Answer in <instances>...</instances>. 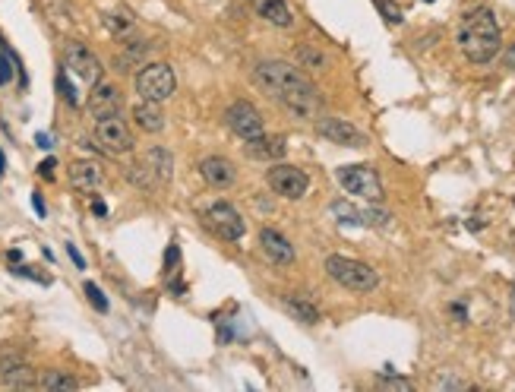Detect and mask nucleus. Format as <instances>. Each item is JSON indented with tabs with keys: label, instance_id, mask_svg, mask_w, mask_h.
Here are the masks:
<instances>
[{
	"label": "nucleus",
	"instance_id": "obj_1",
	"mask_svg": "<svg viewBox=\"0 0 515 392\" xmlns=\"http://www.w3.org/2000/svg\"><path fill=\"white\" fill-rule=\"evenodd\" d=\"M253 79L266 95H272L291 117L313 120L323 111V95L310 83L303 70L288 61H260L253 67Z\"/></svg>",
	"mask_w": 515,
	"mask_h": 392
},
{
	"label": "nucleus",
	"instance_id": "obj_2",
	"mask_svg": "<svg viewBox=\"0 0 515 392\" xmlns=\"http://www.w3.org/2000/svg\"><path fill=\"white\" fill-rule=\"evenodd\" d=\"M459 48L471 63H490L502 48V32L490 7H471L461 16Z\"/></svg>",
	"mask_w": 515,
	"mask_h": 392
},
{
	"label": "nucleus",
	"instance_id": "obj_3",
	"mask_svg": "<svg viewBox=\"0 0 515 392\" xmlns=\"http://www.w3.org/2000/svg\"><path fill=\"white\" fill-rule=\"evenodd\" d=\"M326 272H329L332 282H338L342 288L354 291V295H370L373 288L379 285V272L370 266V262L351 260V256H338L332 253L326 260Z\"/></svg>",
	"mask_w": 515,
	"mask_h": 392
},
{
	"label": "nucleus",
	"instance_id": "obj_4",
	"mask_svg": "<svg viewBox=\"0 0 515 392\" xmlns=\"http://www.w3.org/2000/svg\"><path fill=\"white\" fill-rule=\"evenodd\" d=\"M133 83H136L139 98L161 104L174 95V89H177V76H174L171 63H145V67L136 73Z\"/></svg>",
	"mask_w": 515,
	"mask_h": 392
},
{
	"label": "nucleus",
	"instance_id": "obj_5",
	"mask_svg": "<svg viewBox=\"0 0 515 392\" xmlns=\"http://www.w3.org/2000/svg\"><path fill=\"white\" fill-rule=\"evenodd\" d=\"M335 180L351 196H360V200H370V203L383 200V180H379L373 165H342L335 171Z\"/></svg>",
	"mask_w": 515,
	"mask_h": 392
},
{
	"label": "nucleus",
	"instance_id": "obj_6",
	"mask_svg": "<svg viewBox=\"0 0 515 392\" xmlns=\"http://www.w3.org/2000/svg\"><path fill=\"white\" fill-rule=\"evenodd\" d=\"M225 124H228V130L237 139H244V143H253V139H260L262 133H266V120H262V114L256 111V104L247 102V98H237V102L228 104Z\"/></svg>",
	"mask_w": 515,
	"mask_h": 392
},
{
	"label": "nucleus",
	"instance_id": "obj_7",
	"mask_svg": "<svg viewBox=\"0 0 515 392\" xmlns=\"http://www.w3.org/2000/svg\"><path fill=\"white\" fill-rule=\"evenodd\" d=\"M95 139L102 143V149L108 155H127L133 152V130L127 127V120L120 114H108L95 120Z\"/></svg>",
	"mask_w": 515,
	"mask_h": 392
},
{
	"label": "nucleus",
	"instance_id": "obj_8",
	"mask_svg": "<svg viewBox=\"0 0 515 392\" xmlns=\"http://www.w3.org/2000/svg\"><path fill=\"white\" fill-rule=\"evenodd\" d=\"M203 221H206V228L215 237H221V241H241L244 231H247L241 212H237L231 203H212V206L203 212Z\"/></svg>",
	"mask_w": 515,
	"mask_h": 392
},
{
	"label": "nucleus",
	"instance_id": "obj_9",
	"mask_svg": "<svg viewBox=\"0 0 515 392\" xmlns=\"http://www.w3.org/2000/svg\"><path fill=\"white\" fill-rule=\"evenodd\" d=\"M63 67L73 76H79L86 86L102 83V61L92 54L89 45L83 42H67V51H63Z\"/></svg>",
	"mask_w": 515,
	"mask_h": 392
},
{
	"label": "nucleus",
	"instance_id": "obj_10",
	"mask_svg": "<svg viewBox=\"0 0 515 392\" xmlns=\"http://www.w3.org/2000/svg\"><path fill=\"white\" fill-rule=\"evenodd\" d=\"M266 178H269L272 193H278L282 200H303L310 190L307 171H301V168H294V165H272Z\"/></svg>",
	"mask_w": 515,
	"mask_h": 392
},
{
	"label": "nucleus",
	"instance_id": "obj_11",
	"mask_svg": "<svg viewBox=\"0 0 515 392\" xmlns=\"http://www.w3.org/2000/svg\"><path fill=\"white\" fill-rule=\"evenodd\" d=\"M316 133L335 146H348V149L367 146V136L354 124H348L344 117H316Z\"/></svg>",
	"mask_w": 515,
	"mask_h": 392
},
{
	"label": "nucleus",
	"instance_id": "obj_12",
	"mask_svg": "<svg viewBox=\"0 0 515 392\" xmlns=\"http://www.w3.org/2000/svg\"><path fill=\"white\" fill-rule=\"evenodd\" d=\"M86 108H89V114L95 117H108V114H120V108H124V95H120V89L111 83H95L89 92V102H86Z\"/></svg>",
	"mask_w": 515,
	"mask_h": 392
},
{
	"label": "nucleus",
	"instance_id": "obj_13",
	"mask_svg": "<svg viewBox=\"0 0 515 392\" xmlns=\"http://www.w3.org/2000/svg\"><path fill=\"white\" fill-rule=\"evenodd\" d=\"M260 247H262V253H266V260L275 262V266H291V262L297 260L294 244H291L282 231H275V228H262L260 231Z\"/></svg>",
	"mask_w": 515,
	"mask_h": 392
},
{
	"label": "nucleus",
	"instance_id": "obj_14",
	"mask_svg": "<svg viewBox=\"0 0 515 392\" xmlns=\"http://www.w3.org/2000/svg\"><path fill=\"white\" fill-rule=\"evenodd\" d=\"M200 174L209 187H215V190H225V187H231L234 180H237V168H234V162L225 159V155H209V159H203Z\"/></svg>",
	"mask_w": 515,
	"mask_h": 392
},
{
	"label": "nucleus",
	"instance_id": "obj_15",
	"mask_svg": "<svg viewBox=\"0 0 515 392\" xmlns=\"http://www.w3.org/2000/svg\"><path fill=\"white\" fill-rule=\"evenodd\" d=\"M67 180H70V187H73V190L92 193V190H98V187H102L104 171H102V165H98V162L79 159V162H73V165L67 168Z\"/></svg>",
	"mask_w": 515,
	"mask_h": 392
},
{
	"label": "nucleus",
	"instance_id": "obj_16",
	"mask_svg": "<svg viewBox=\"0 0 515 392\" xmlns=\"http://www.w3.org/2000/svg\"><path fill=\"white\" fill-rule=\"evenodd\" d=\"M253 10L275 29H291L294 26V10L288 7V0H250Z\"/></svg>",
	"mask_w": 515,
	"mask_h": 392
},
{
	"label": "nucleus",
	"instance_id": "obj_17",
	"mask_svg": "<svg viewBox=\"0 0 515 392\" xmlns=\"http://www.w3.org/2000/svg\"><path fill=\"white\" fill-rule=\"evenodd\" d=\"M149 51H152V45L145 42V38H139V42H124V48L117 51V57H114V70L117 73H130V70L143 67Z\"/></svg>",
	"mask_w": 515,
	"mask_h": 392
},
{
	"label": "nucleus",
	"instance_id": "obj_18",
	"mask_svg": "<svg viewBox=\"0 0 515 392\" xmlns=\"http://www.w3.org/2000/svg\"><path fill=\"white\" fill-rule=\"evenodd\" d=\"M133 120H136V127L145 130V133H161L165 130V111H161L158 102H145V98H139V104L133 108Z\"/></svg>",
	"mask_w": 515,
	"mask_h": 392
},
{
	"label": "nucleus",
	"instance_id": "obj_19",
	"mask_svg": "<svg viewBox=\"0 0 515 392\" xmlns=\"http://www.w3.org/2000/svg\"><path fill=\"white\" fill-rule=\"evenodd\" d=\"M282 307L288 310L294 320H301V323H307V326L319 323V310H316V304L307 301L303 295H288V297L282 301Z\"/></svg>",
	"mask_w": 515,
	"mask_h": 392
},
{
	"label": "nucleus",
	"instance_id": "obj_20",
	"mask_svg": "<svg viewBox=\"0 0 515 392\" xmlns=\"http://www.w3.org/2000/svg\"><path fill=\"white\" fill-rule=\"evenodd\" d=\"M247 149L256 159H282L285 152H288V143H285V136H266V133H262L260 139L247 143Z\"/></svg>",
	"mask_w": 515,
	"mask_h": 392
},
{
	"label": "nucleus",
	"instance_id": "obj_21",
	"mask_svg": "<svg viewBox=\"0 0 515 392\" xmlns=\"http://www.w3.org/2000/svg\"><path fill=\"white\" fill-rule=\"evenodd\" d=\"M38 389H45V392H73V389H79V379L70 377V373H63V370H42V377H38Z\"/></svg>",
	"mask_w": 515,
	"mask_h": 392
},
{
	"label": "nucleus",
	"instance_id": "obj_22",
	"mask_svg": "<svg viewBox=\"0 0 515 392\" xmlns=\"http://www.w3.org/2000/svg\"><path fill=\"white\" fill-rule=\"evenodd\" d=\"M145 162H149V168L158 174V180H161V184H165V180H171L174 159H171V152H168L165 146H152V149L145 152Z\"/></svg>",
	"mask_w": 515,
	"mask_h": 392
},
{
	"label": "nucleus",
	"instance_id": "obj_23",
	"mask_svg": "<svg viewBox=\"0 0 515 392\" xmlns=\"http://www.w3.org/2000/svg\"><path fill=\"white\" fill-rule=\"evenodd\" d=\"M127 180H130L133 187H139V190H155L161 180H158V174L149 168V162H133L130 168H127Z\"/></svg>",
	"mask_w": 515,
	"mask_h": 392
},
{
	"label": "nucleus",
	"instance_id": "obj_24",
	"mask_svg": "<svg viewBox=\"0 0 515 392\" xmlns=\"http://www.w3.org/2000/svg\"><path fill=\"white\" fill-rule=\"evenodd\" d=\"M22 364H29L26 351H22L19 345H3V348H0V383H3L13 370H19Z\"/></svg>",
	"mask_w": 515,
	"mask_h": 392
},
{
	"label": "nucleus",
	"instance_id": "obj_25",
	"mask_svg": "<svg viewBox=\"0 0 515 392\" xmlns=\"http://www.w3.org/2000/svg\"><path fill=\"white\" fill-rule=\"evenodd\" d=\"M0 386H7V389H38V377H35L32 364H22L19 370H13Z\"/></svg>",
	"mask_w": 515,
	"mask_h": 392
},
{
	"label": "nucleus",
	"instance_id": "obj_26",
	"mask_svg": "<svg viewBox=\"0 0 515 392\" xmlns=\"http://www.w3.org/2000/svg\"><path fill=\"white\" fill-rule=\"evenodd\" d=\"M294 61H297V67H307V70H326V54H319L316 48H307V45L294 48Z\"/></svg>",
	"mask_w": 515,
	"mask_h": 392
},
{
	"label": "nucleus",
	"instance_id": "obj_27",
	"mask_svg": "<svg viewBox=\"0 0 515 392\" xmlns=\"http://www.w3.org/2000/svg\"><path fill=\"white\" fill-rule=\"evenodd\" d=\"M332 215H335L342 225H364V215H360V209H354L351 203H344V200L332 203Z\"/></svg>",
	"mask_w": 515,
	"mask_h": 392
},
{
	"label": "nucleus",
	"instance_id": "obj_28",
	"mask_svg": "<svg viewBox=\"0 0 515 392\" xmlns=\"http://www.w3.org/2000/svg\"><path fill=\"white\" fill-rule=\"evenodd\" d=\"M104 26H108L117 38H124V35L133 29V16L130 13H108L104 16Z\"/></svg>",
	"mask_w": 515,
	"mask_h": 392
},
{
	"label": "nucleus",
	"instance_id": "obj_29",
	"mask_svg": "<svg viewBox=\"0 0 515 392\" xmlns=\"http://www.w3.org/2000/svg\"><path fill=\"white\" fill-rule=\"evenodd\" d=\"M373 3H377V10L383 13V19L389 22V26H399V22L405 19V16H402V7L395 0H373Z\"/></svg>",
	"mask_w": 515,
	"mask_h": 392
},
{
	"label": "nucleus",
	"instance_id": "obj_30",
	"mask_svg": "<svg viewBox=\"0 0 515 392\" xmlns=\"http://www.w3.org/2000/svg\"><path fill=\"white\" fill-rule=\"evenodd\" d=\"M433 389H446V392H455V389H471V383L461 377H452V373H440V377L433 379Z\"/></svg>",
	"mask_w": 515,
	"mask_h": 392
},
{
	"label": "nucleus",
	"instance_id": "obj_31",
	"mask_svg": "<svg viewBox=\"0 0 515 392\" xmlns=\"http://www.w3.org/2000/svg\"><path fill=\"white\" fill-rule=\"evenodd\" d=\"M57 92H61V98L67 104H79V95H76V89H73V83H70L67 79V70H61V73H57Z\"/></svg>",
	"mask_w": 515,
	"mask_h": 392
},
{
	"label": "nucleus",
	"instance_id": "obj_32",
	"mask_svg": "<svg viewBox=\"0 0 515 392\" xmlns=\"http://www.w3.org/2000/svg\"><path fill=\"white\" fill-rule=\"evenodd\" d=\"M13 67H19V61H16V57H10L7 51H0V86L13 83Z\"/></svg>",
	"mask_w": 515,
	"mask_h": 392
},
{
	"label": "nucleus",
	"instance_id": "obj_33",
	"mask_svg": "<svg viewBox=\"0 0 515 392\" xmlns=\"http://www.w3.org/2000/svg\"><path fill=\"white\" fill-rule=\"evenodd\" d=\"M86 297H89V304L98 313H108V297L102 295V288H98L95 282H86Z\"/></svg>",
	"mask_w": 515,
	"mask_h": 392
},
{
	"label": "nucleus",
	"instance_id": "obj_34",
	"mask_svg": "<svg viewBox=\"0 0 515 392\" xmlns=\"http://www.w3.org/2000/svg\"><path fill=\"white\" fill-rule=\"evenodd\" d=\"M360 215H364V225H370V228H386L392 219L386 209H360Z\"/></svg>",
	"mask_w": 515,
	"mask_h": 392
},
{
	"label": "nucleus",
	"instance_id": "obj_35",
	"mask_svg": "<svg viewBox=\"0 0 515 392\" xmlns=\"http://www.w3.org/2000/svg\"><path fill=\"white\" fill-rule=\"evenodd\" d=\"M13 276H26V279H35V282H42V285H51V279H48V276H42V272H35L32 266H22V262H16Z\"/></svg>",
	"mask_w": 515,
	"mask_h": 392
},
{
	"label": "nucleus",
	"instance_id": "obj_36",
	"mask_svg": "<svg viewBox=\"0 0 515 392\" xmlns=\"http://www.w3.org/2000/svg\"><path fill=\"white\" fill-rule=\"evenodd\" d=\"M177 260H180V250H177V244H171L165 253V272H177Z\"/></svg>",
	"mask_w": 515,
	"mask_h": 392
},
{
	"label": "nucleus",
	"instance_id": "obj_37",
	"mask_svg": "<svg viewBox=\"0 0 515 392\" xmlns=\"http://www.w3.org/2000/svg\"><path fill=\"white\" fill-rule=\"evenodd\" d=\"M54 168H57V162H54V159H45L42 165H38V174H42L45 180H51V178H54Z\"/></svg>",
	"mask_w": 515,
	"mask_h": 392
},
{
	"label": "nucleus",
	"instance_id": "obj_38",
	"mask_svg": "<svg viewBox=\"0 0 515 392\" xmlns=\"http://www.w3.org/2000/svg\"><path fill=\"white\" fill-rule=\"evenodd\" d=\"M379 383H383L386 386V389H411V383H408V379H399V377H395V379H379Z\"/></svg>",
	"mask_w": 515,
	"mask_h": 392
},
{
	"label": "nucleus",
	"instance_id": "obj_39",
	"mask_svg": "<svg viewBox=\"0 0 515 392\" xmlns=\"http://www.w3.org/2000/svg\"><path fill=\"white\" fill-rule=\"evenodd\" d=\"M67 253H70V260H73V266L76 269H86V260H83V253L73 247V244H67Z\"/></svg>",
	"mask_w": 515,
	"mask_h": 392
},
{
	"label": "nucleus",
	"instance_id": "obj_40",
	"mask_svg": "<svg viewBox=\"0 0 515 392\" xmlns=\"http://www.w3.org/2000/svg\"><path fill=\"white\" fill-rule=\"evenodd\" d=\"M32 206H35V212L45 219V200H42V193H32Z\"/></svg>",
	"mask_w": 515,
	"mask_h": 392
},
{
	"label": "nucleus",
	"instance_id": "obj_41",
	"mask_svg": "<svg viewBox=\"0 0 515 392\" xmlns=\"http://www.w3.org/2000/svg\"><path fill=\"white\" fill-rule=\"evenodd\" d=\"M502 61H506V67H509V70H515V45H509V48H506Z\"/></svg>",
	"mask_w": 515,
	"mask_h": 392
},
{
	"label": "nucleus",
	"instance_id": "obj_42",
	"mask_svg": "<svg viewBox=\"0 0 515 392\" xmlns=\"http://www.w3.org/2000/svg\"><path fill=\"white\" fill-rule=\"evenodd\" d=\"M92 212H95L98 219H104V215H108V206H104L102 200H92Z\"/></svg>",
	"mask_w": 515,
	"mask_h": 392
},
{
	"label": "nucleus",
	"instance_id": "obj_43",
	"mask_svg": "<svg viewBox=\"0 0 515 392\" xmlns=\"http://www.w3.org/2000/svg\"><path fill=\"white\" fill-rule=\"evenodd\" d=\"M452 313L459 317V323H468V313H465V307H461V304H452Z\"/></svg>",
	"mask_w": 515,
	"mask_h": 392
},
{
	"label": "nucleus",
	"instance_id": "obj_44",
	"mask_svg": "<svg viewBox=\"0 0 515 392\" xmlns=\"http://www.w3.org/2000/svg\"><path fill=\"white\" fill-rule=\"evenodd\" d=\"M35 143L42 146V149H51V146H54V143L48 139V133H38V136H35Z\"/></svg>",
	"mask_w": 515,
	"mask_h": 392
},
{
	"label": "nucleus",
	"instance_id": "obj_45",
	"mask_svg": "<svg viewBox=\"0 0 515 392\" xmlns=\"http://www.w3.org/2000/svg\"><path fill=\"white\" fill-rule=\"evenodd\" d=\"M7 260L16 266V262H22V253H19V250H7Z\"/></svg>",
	"mask_w": 515,
	"mask_h": 392
},
{
	"label": "nucleus",
	"instance_id": "obj_46",
	"mask_svg": "<svg viewBox=\"0 0 515 392\" xmlns=\"http://www.w3.org/2000/svg\"><path fill=\"white\" fill-rule=\"evenodd\" d=\"M7 171V155H3V152H0V174Z\"/></svg>",
	"mask_w": 515,
	"mask_h": 392
}]
</instances>
